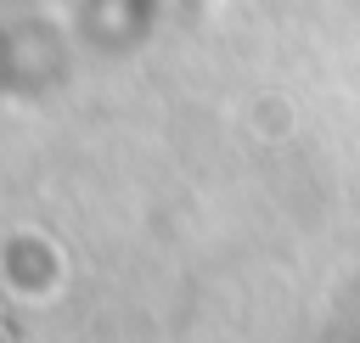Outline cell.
I'll return each mask as SVG.
<instances>
[{
    "label": "cell",
    "instance_id": "obj_1",
    "mask_svg": "<svg viewBox=\"0 0 360 343\" xmlns=\"http://www.w3.org/2000/svg\"><path fill=\"white\" fill-rule=\"evenodd\" d=\"M169 0H0V90L51 84L141 39Z\"/></svg>",
    "mask_w": 360,
    "mask_h": 343
}]
</instances>
